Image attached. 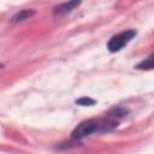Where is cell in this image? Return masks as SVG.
I'll return each instance as SVG.
<instances>
[{"label":"cell","instance_id":"52a82bcc","mask_svg":"<svg viewBox=\"0 0 154 154\" xmlns=\"http://www.w3.org/2000/svg\"><path fill=\"white\" fill-rule=\"evenodd\" d=\"M75 102L77 105H79V106H93V105L96 103V100H94V99H91L89 96H82V97L77 99Z\"/></svg>","mask_w":154,"mask_h":154},{"label":"cell","instance_id":"6da1fadb","mask_svg":"<svg viewBox=\"0 0 154 154\" xmlns=\"http://www.w3.org/2000/svg\"><path fill=\"white\" fill-rule=\"evenodd\" d=\"M119 122L116 119H112L109 117L107 118H96V119H88L82 123H79L73 131L71 132L72 140L81 141L85 137H89L91 135H101L107 134L117 129Z\"/></svg>","mask_w":154,"mask_h":154},{"label":"cell","instance_id":"7a4b0ae2","mask_svg":"<svg viewBox=\"0 0 154 154\" xmlns=\"http://www.w3.org/2000/svg\"><path fill=\"white\" fill-rule=\"evenodd\" d=\"M137 35V31L135 29H128L124 31H120L116 35H113L108 42H107V49L111 53H117L119 51H122L130 41H132V38H135Z\"/></svg>","mask_w":154,"mask_h":154},{"label":"cell","instance_id":"5b68a950","mask_svg":"<svg viewBox=\"0 0 154 154\" xmlns=\"http://www.w3.org/2000/svg\"><path fill=\"white\" fill-rule=\"evenodd\" d=\"M128 113H129V109H128V108L122 107V106H114V107H112V108L108 111L107 117H109V118L116 119V120H118V122H119L122 118L126 117V116H128Z\"/></svg>","mask_w":154,"mask_h":154},{"label":"cell","instance_id":"277c9868","mask_svg":"<svg viewBox=\"0 0 154 154\" xmlns=\"http://www.w3.org/2000/svg\"><path fill=\"white\" fill-rule=\"evenodd\" d=\"M36 13H37V12H36V10H34V8H23V10H20V11L16 12V13L11 17L10 22H11L12 24L22 23V22H24V20H26V19H30V18L34 17Z\"/></svg>","mask_w":154,"mask_h":154},{"label":"cell","instance_id":"8992f818","mask_svg":"<svg viewBox=\"0 0 154 154\" xmlns=\"http://www.w3.org/2000/svg\"><path fill=\"white\" fill-rule=\"evenodd\" d=\"M153 54L148 55L147 58H144L143 60H141L137 65H135L136 70H144V71H149L153 70Z\"/></svg>","mask_w":154,"mask_h":154},{"label":"cell","instance_id":"ba28073f","mask_svg":"<svg viewBox=\"0 0 154 154\" xmlns=\"http://www.w3.org/2000/svg\"><path fill=\"white\" fill-rule=\"evenodd\" d=\"M4 67V64H0V69H2Z\"/></svg>","mask_w":154,"mask_h":154},{"label":"cell","instance_id":"3957f363","mask_svg":"<svg viewBox=\"0 0 154 154\" xmlns=\"http://www.w3.org/2000/svg\"><path fill=\"white\" fill-rule=\"evenodd\" d=\"M81 5V1H66V2H61L58 4L57 6H54L53 8V16L55 17H60V16H65L70 12H72L75 8H77Z\"/></svg>","mask_w":154,"mask_h":154}]
</instances>
